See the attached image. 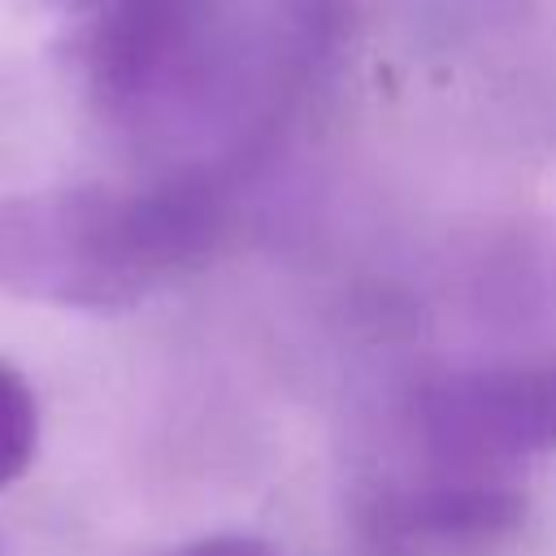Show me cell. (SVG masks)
Instances as JSON below:
<instances>
[{"label":"cell","mask_w":556,"mask_h":556,"mask_svg":"<svg viewBox=\"0 0 556 556\" xmlns=\"http://www.w3.org/2000/svg\"><path fill=\"white\" fill-rule=\"evenodd\" d=\"M208 174H161L139 191L100 182L0 200V291L52 308L117 313L200 265L222 239Z\"/></svg>","instance_id":"1"},{"label":"cell","mask_w":556,"mask_h":556,"mask_svg":"<svg viewBox=\"0 0 556 556\" xmlns=\"http://www.w3.org/2000/svg\"><path fill=\"white\" fill-rule=\"evenodd\" d=\"M87 104L139 143H169L230 100L222 0H78L61 39Z\"/></svg>","instance_id":"2"},{"label":"cell","mask_w":556,"mask_h":556,"mask_svg":"<svg viewBox=\"0 0 556 556\" xmlns=\"http://www.w3.org/2000/svg\"><path fill=\"white\" fill-rule=\"evenodd\" d=\"M417 434L447 473H495L556 447V391L543 369H469L417 395Z\"/></svg>","instance_id":"3"},{"label":"cell","mask_w":556,"mask_h":556,"mask_svg":"<svg viewBox=\"0 0 556 556\" xmlns=\"http://www.w3.org/2000/svg\"><path fill=\"white\" fill-rule=\"evenodd\" d=\"M374 517L387 547H469L508 534L526 517V495L491 473H447L387 495Z\"/></svg>","instance_id":"4"},{"label":"cell","mask_w":556,"mask_h":556,"mask_svg":"<svg viewBox=\"0 0 556 556\" xmlns=\"http://www.w3.org/2000/svg\"><path fill=\"white\" fill-rule=\"evenodd\" d=\"M39 447V404L26 374L0 356V486L17 482Z\"/></svg>","instance_id":"5"},{"label":"cell","mask_w":556,"mask_h":556,"mask_svg":"<svg viewBox=\"0 0 556 556\" xmlns=\"http://www.w3.org/2000/svg\"><path fill=\"white\" fill-rule=\"evenodd\" d=\"M161 556H278V552L265 539H252V534H208V539L182 543V547L161 552Z\"/></svg>","instance_id":"6"},{"label":"cell","mask_w":556,"mask_h":556,"mask_svg":"<svg viewBox=\"0 0 556 556\" xmlns=\"http://www.w3.org/2000/svg\"><path fill=\"white\" fill-rule=\"evenodd\" d=\"M547 374H552V391H556V361H552V365H547Z\"/></svg>","instance_id":"7"},{"label":"cell","mask_w":556,"mask_h":556,"mask_svg":"<svg viewBox=\"0 0 556 556\" xmlns=\"http://www.w3.org/2000/svg\"><path fill=\"white\" fill-rule=\"evenodd\" d=\"M0 556H4V552H0Z\"/></svg>","instance_id":"8"}]
</instances>
